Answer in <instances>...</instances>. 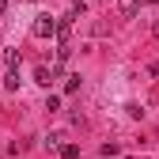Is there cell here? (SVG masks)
Listing matches in <instances>:
<instances>
[{"label":"cell","instance_id":"obj_4","mask_svg":"<svg viewBox=\"0 0 159 159\" xmlns=\"http://www.w3.org/2000/svg\"><path fill=\"white\" fill-rule=\"evenodd\" d=\"M4 87H8V91H15V87H19V72H15V68H8V76H4Z\"/></svg>","mask_w":159,"mask_h":159},{"label":"cell","instance_id":"obj_3","mask_svg":"<svg viewBox=\"0 0 159 159\" xmlns=\"http://www.w3.org/2000/svg\"><path fill=\"white\" fill-rule=\"evenodd\" d=\"M34 80H38V84H46V87H49V80H53V68L38 65V68H34Z\"/></svg>","mask_w":159,"mask_h":159},{"label":"cell","instance_id":"obj_1","mask_svg":"<svg viewBox=\"0 0 159 159\" xmlns=\"http://www.w3.org/2000/svg\"><path fill=\"white\" fill-rule=\"evenodd\" d=\"M49 34H57V19L53 15H38L34 19V38H49Z\"/></svg>","mask_w":159,"mask_h":159},{"label":"cell","instance_id":"obj_2","mask_svg":"<svg viewBox=\"0 0 159 159\" xmlns=\"http://www.w3.org/2000/svg\"><path fill=\"white\" fill-rule=\"evenodd\" d=\"M140 4H144V0H121V4H117V11H121L125 19H133V15H136V8H140Z\"/></svg>","mask_w":159,"mask_h":159},{"label":"cell","instance_id":"obj_7","mask_svg":"<svg viewBox=\"0 0 159 159\" xmlns=\"http://www.w3.org/2000/svg\"><path fill=\"white\" fill-rule=\"evenodd\" d=\"M4 11H8V0H0V15H4Z\"/></svg>","mask_w":159,"mask_h":159},{"label":"cell","instance_id":"obj_6","mask_svg":"<svg viewBox=\"0 0 159 159\" xmlns=\"http://www.w3.org/2000/svg\"><path fill=\"white\" fill-rule=\"evenodd\" d=\"M4 61H8V68H15V65H19V53H15V49H4Z\"/></svg>","mask_w":159,"mask_h":159},{"label":"cell","instance_id":"obj_5","mask_svg":"<svg viewBox=\"0 0 159 159\" xmlns=\"http://www.w3.org/2000/svg\"><path fill=\"white\" fill-rule=\"evenodd\" d=\"M61 155H65V159H76L80 148H76V144H61Z\"/></svg>","mask_w":159,"mask_h":159},{"label":"cell","instance_id":"obj_8","mask_svg":"<svg viewBox=\"0 0 159 159\" xmlns=\"http://www.w3.org/2000/svg\"><path fill=\"white\" fill-rule=\"evenodd\" d=\"M152 4H159V0H152Z\"/></svg>","mask_w":159,"mask_h":159}]
</instances>
